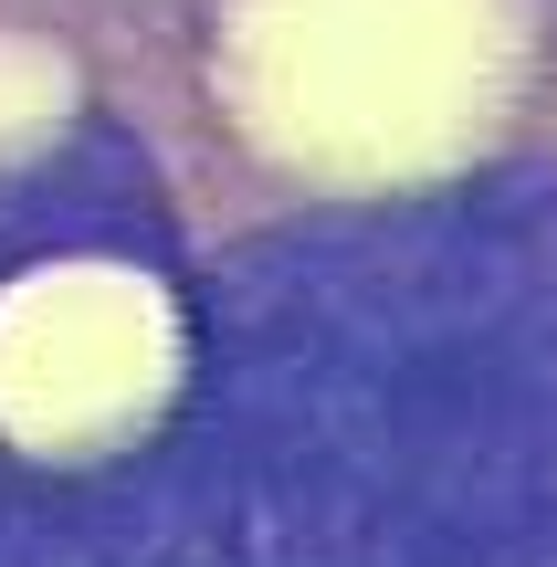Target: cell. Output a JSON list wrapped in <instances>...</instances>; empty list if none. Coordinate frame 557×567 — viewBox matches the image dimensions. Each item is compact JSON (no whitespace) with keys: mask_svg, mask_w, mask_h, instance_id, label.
Returning a JSON list of instances; mask_svg holds the SVG:
<instances>
[{"mask_svg":"<svg viewBox=\"0 0 557 567\" xmlns=\"http://www.w3.org/2000/svg\"><path fill=\"white\" fill-rule=\"evenodd\" d=\"M231 32L252 126L337 179L453 158L505 74V0H243Z\"/></svg>","mask_w":557,"mask_h":567,"instance_id":"1","label":"cell"},{"mask_svg":"<svg viewBox=\"0 0 557 567\" xmlns=\"http://www.w3.org/2000/svg\"><path fill=\"white\" fill-rule=\"evenodd\" d=\"M168 305L116 264H53L0 295V421L42 452L126 442L168 400Z\"/></svg>","mask_w":557,"mask_h":567,"instance_id":"2","label":"cell"}]
</instances>
